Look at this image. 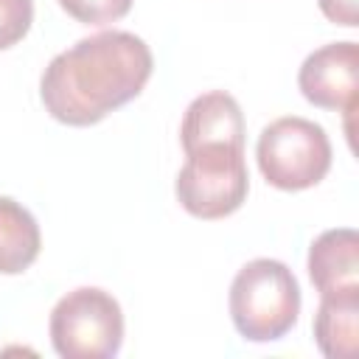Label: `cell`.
<instances>
[{
  "label": "cell",
  "instance_id": "6",
  "mask_svg": "<svg viewBox=\"0 0 359 359\" xmlns=\"http://www.w3.org/2000/svg\"><path fill=\"white\" fill-rule=\"evenodd\" d=\"M297 87L311 107L351 118L359 104V45L345 39L311 50L297 70Z\"/></svg>",
  "mask_w": 359,
  "mask_h": 359
},
{
  "label": "cell",
  "instance_id": "2",
  "mask_svg": "<svg viewBox=\"0 0 359 359\" xmlns=\"http://www.w3.org/2000/svg\"><path fill=\"white\" fill-rule=\"evenodd\" d=\"M300 283L278 258L247 261L227 294L230 320L247 342L283 339L300 317Z\"/></svg>",
  "mask_w": 359,
  "mask_h": 359
},
{
  "label": "cell",
  "instance_id": "3",
  "mask_svg": "<svg viewBox=\"0 0 359 359\" xmlns=\"http://www.w3.org/2000/svg\"><path fill=\"white\" fill-rule=\"evenodd\" d=\"M255 160L258 171L272 188L306 191L325 180L334 149L320 123L300 115H283L261 129Z\"/></svg>",
  "mask_w": 359,
  "mask_h": 359
},
{
  "label": "cell",
  "instance_id": "8",
  "mask_svg": "<svg viewBox=\"0 0 359 359\" xmlns=\"http://www.w3.org/2000/svg\"><path fill=\"white\" fill-rule=\"evenodd\" d=\"M306 269L317 294H334L359 286V233L353 227L323 230L306 258Z\"/></svg>",
  "mask_w": 359,
  "mask_h": 359
},
{
  "label": "cell",
  "instance_id": "9",
  "mask_svg": "<svg viewBox=\"0 0 359 359\" xmlns=\"http://www.w3.org/2000/svg\"><path fill=\"white\" fill-rule=\"evenodd\" d=\"M314 342L325 359H353L359 348V286L320 294Z\"/></svg>",
  "mask_w": 359,
  "mask_h": 359
},
{
  "label": "cell",
  "instance_id": "7",
  "mask_svg": "<svg viewBox=\"0 0 359 359\" xmlns=\"http://www.w3.org/2000/svg\"><path fill=\"white\" fill-rule=\"evenodd\" d=\"M247 137V123L241 104L224 93V90H210L196 95L180 123V143L182 151L210 146V143H233L244 146Z\"/></svg>",
  "mask_w": 359,
  "mask_h": 359
},
{
  "label": "cell",
  "instance_id": "10",
  "mask_svg": "<svg viewBox=\"0 0 359 359\" xmlns=\"http://www.w3.org/2000/svg\"><path fill=\"white\" fill-rule=\"evenodd\" d=\"M42 250V233L34 213L11 196H0V275L25 272Z\"/></svg>",
  "mask_w": 359,
  "mask_h": 359
},
{
  "label": "cell",
  "instance_id": "5",
  "mask_svg": "<svg viewBox=\"0 0 359 359\" xmlns=\"http://www.w3.org/2000/svg\"><path fill=\"white\" fill-rule=\"evenodd\" d=\"M177 202L196 219H224L236 213L250 194V171L244 146L210 143L185 151V163L174 180Z\"/></svg>",
  "mask_w": 359,
  "mask_h": 359
},
{
  "label": "cell",
  "instance_id": "11",
  "mask_svg": "<svg viewBox=\"0 0 359 359\" xmlns=\"http://www.w3.org/2000/svg\"><path fill=\"white\" fill-rule=\"evenodd\" d=\"M132 3L135 0H59L67 17H73L81 25H95V28L123 20L132 11Z\"/></svg>",
  "mask_w": 359,
  "mask_h": 359
},
{
  "label": "cell",
  "instance_id": "13",
  "mask_svg": "<svg viewBox=\"0 0 359 359\" xmlns=\"http://www.w3.org/2000/svg\"><path fill=\"white\" fill-rule=\"evenodd\" d=\"M323 17L342 28L359 25V0H317Z\"/></svg>",
  "mask_w": 359,
  "mask_h": 359
},
{
  "label": "cell",
  "instance_id": "1",
  "mask_svg": "<svg viewBox=\"0 0 359 359\" xmlns=\"http://www.w3.org/2000/svg\"><path fill=\"white\" fill-rule=\"evenodd\" d=\"M154 56L132 31H98L56 53L39 79L45 112L65 126H93L135 101L149 84Z\"/></svg>",
  "mask_w": 359,
  "mask_h": 359
},
{
  "label": "cell",
  "instance_id": "12",
  "mask_svg": "<svg viewBox=\"0 0 359 359\" xmlns=\"http://www.w3.org/2000/svg\"><path fill=\"white\" fill-rule=\"evenodd\" d=\"M34 22V0H0V50L14 48Z\"/></svg>",
  "mask_w": 359,
  "mask_h": 359
},
{
  "label": "cell",
  "instance_id": "4",
  "mask_svg": "<svg viewBox=\"0 0 359 359\" xmlns=\"http://www.w3.org/2000/svg\"><path fill=\"white\" fill-rule=\"evenodd\" d=\"M48 334L62 359H112L123 345L121 303L101 286L70 289L56 300Z\"/></svg>",
  "mask_w": 359,
  "mask_h": 359
}]
</instances>
